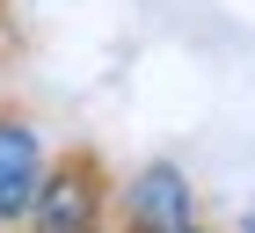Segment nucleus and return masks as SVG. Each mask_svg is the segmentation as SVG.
<instances>
[{"label":"nucleus","instance_id":"3","mask_svg":"<svg viewBox=\"0 0 255 233\" xmlns=\"http://www.w3.org/2000/svg\"><path fill=\"white\" fill-rule=\"evenodd\" d=\"M44 160H51L44 153V131L22 110L0 102V226H22V212H29V197L44 182Z\"/></svg>","mask_w":255,"mask_h":233},{"label":"nucleus","instance_id":"4","mask_svg":"<svg viewBox=\"0 0 255 233\" xmlns=\"http://www.w3.org/2000/svg\"><path fill=\"white\" fill-rule=\"evenodd\" d=\"M234 233H255V197L241 204V219H234Z\"/></svg>","mask_w":255,"mask_h":233},{"label":"nucleus","instance_id":"2","mask_svg":"<svg viewBox=\"0 0 255 233\" xmlns=\"http://www.w3.org/2000/svg\"><path fill=\"white\" fill-rule=\"evenodd\" d=\"M190 219H197V190L175 160H146L110 197V233H182Z\"/></svg>","mask_w":255,"mask_h":233},{"label":"nucleus","instance_id":"5","mask_svg":"<svg viewBox=\"0 0 255 233\" xmlns=\"http://www.w3.org/2000/svg\"><path fill=\"white\" fill-rule=\"evenodd\" d=\"M182 233H212V226H197V219H190V226H182Z\"/></svg>","mask_w":255,"mask_h":233},{"label":"nucleus","instance_id":"1","mask_svg":"<svg viewBox=\"0 0 255 233\" xmlns=\"http://www.w3.org/2000/svg\"><path fill=\"white\" fill-rule=\"evenodd\" d=\"M110 160L95 146H73V153L44 160V182L22 212V233H110Z\"/></svg>","mask_w":255,"mask_h":233}]
</instances>
